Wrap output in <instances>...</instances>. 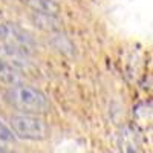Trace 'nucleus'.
<instances>
[{
    "mask_svg": "<svg viewBox=\"0 0 153 153\" xmlns=\"http://www.w3.org/2000/svg\"><path fill=\"white\" fill-rule=\"evenodd\" d=\"M5 98L12 107H16L22 113L40 115V113H46L51 107L48 97L40 89L25 83L11 86L5 92Z\"/></svg>",
    "mask_w": 153,
    "mask_h": 153,
    "instance_id": "f257e3e1",
    "label": "nucleus"
},
{
    "mask_svg": "<svg viewBox=\"0 0 153 153\" xmlns=\"http://www.w3.org/2000/svg\"><path fill=\"white\" fill-rule=\"evenodd\" d=\"M11 129L16 136L29 141H43L49 136V127L43 118L34 113H19L9 118Z\"/></svg>",
    "mask_w": 153,
    "mask_h": 153,
    "instance_id": "f03ea898",
    "label": "nucleus"
},
{
    "mask_svg": "<svg viewBox=\"0 0 153 153\" xmlns=\"http://www.w3.org/2000/svg\"><path fill=\"white\" fill-rule=\"evenodd\" d=\"M0 43L19 48L25 52H28L29 55L34 49V38L19 25L11 22L0 23Z\"/></svg>",
    "mask_w": 153,
    "mask_h": 153,
    "instance_id": "7ed1b4c3",
    "label": "nucleus"
},
{
    "mask_svg": "<svg viewBox=\"0 0 153 153\" xmlns=\"http://www.w3.org/2000/svg\"><path fill=\"white\" fill-rule=\"evenodd\" d=\"M28 57H29V54L25 52V51H22V49H19V48L0 43V58L8 61L9 65H12L14 68H17L22 72L29 68Z\"/></svg>",
    "mask_w": 153,
    "mask_h": 153,
    "instance_id": "20e7f679",
    "label": "nucleus"
},
{
    "mask_svg": "<svg viewBox=\"0 0 153 153\" xmlns=\"http://www.w3.org/2000/svg\"><path fill=\"white\" fill-rule=\"evenodd\" d=\"M118 146L121 153H139V138L136 129L130 126H126L120 132Z\"/></svg>",
    "mask_w": 153,
    "mask_h": 153,
    "instance_id": "39448f33",
    "label": "nucleus"
},
{
    "mask_svg": "<svg viewBox=\"0 0 153 153\" xmlns=\"http://www.w3.org/2000/svg\"><path fill=\"white\" fill-rule=\"evenodd\" d=\"M23 3L35 14H45L54 17H58L61 14V5L57 0H23Z\"/></svg>",
    "mask_w": 153,
    "mask_h": 153,
    "instance_id": "423d86ee",
    "label": "nucleus"
},
{
    "mask_svg": "<svg viewBox=\"0 0 153 153\" xmlns=\"http://www.w3.org/2000/svg\"><path fill=\"white\" fill-rule=\"evenodd\" d=\"M31 20L35 25V28L42 29L45 32H51V34L60 32L63 28V23L58 20V17H54V16H45V14H35V12H32Z\"/></svg>",
    "mask_w": 153,
    "mask_h": 153,
    "instance_id": "0eeeda50",
    "label": "nucleus"
},
{
    "mask_svg": "<svg viewBox=\"0 0 153 153\" xmlns=\"http://www.w3.org/2000/svg\"><path fill=\"white\" fill-rule=\"evenodd\" d=\"M0 81L8 84V86H14L23 81V75L22 71L9 65L8 61L0 58Z\"/></svg>",
    "mask_w": 153,
    "mask_h": 153,
    "instance_id": "6e6552de",
    "label": "nucleus"
},
{
    "mask_svg": "<svg viewBox=\"0 0 153 153\" xmlns=\"http://www.w3.org/2000/svg\"><path fill=\"white\" fill-rule=\"evenodd\" d=\"M57 34V32H55ZM52 46L55 49H58L60 52H63L65 55H75V45L71 42V38L66 37L65 34H57L52 37Z\"/></svg>",
    "mask_w": 153,
    "mask_h": 153,
    "instance_id": "1a4fd4ad",
    "label": "nucleus"
},
{
    "mask_svg": "<svg viewBox=\"0 0 153 153\" xmlns=\"http://www.w3.org/2000/svg\"><path fill=\"white\" fill-rule=\"evenodd\" d=\"M133 115H135V121H136V124H149L150 123V120H152V112H150V104H149V107H147V104L146 103H141V104H138L136 107H135V112H133Z\"/></svg>",
    "mask_w": 153,
    "mask_h": 153,
    "instance_id": "9d476101",
    "label": "nucleus"
},
{
    "mask_svg": "<svg viewBox=\"0 0 153 153\" xmlns=\"http://www.w3.org/2000/svg\"><path fill=\"white\" fill-rule=\"evenodd\" d=\"M0 146L12 149L16 146V135L8 126H5L2 121H0Z\"/></svg>",
    "mask_w": 153,
    "mask_h": 153,
    "instance_id": "9b49d317",
    "label": "nucleus"
},
{
    "mask_svg": "<svg viewBox=\"0 0 153 153\" xmlns=\"http://www.w3.org/2000/svg\"><path fill=\"white\" fill-rule=\"evenodd\" d=\"M0 153H14V152H12V149H8V147L0 146Z\"/></svg>",
    "mask_w": 153,
    "mask_h": 153,
    "instance_id": "f8f14e48",
    "label": "nucleus"
},
{
    "mask_svg": "<svg viewBox=\"0 0 153 153\" xmlns=\"http://www.w3.org/2000/svg\"><path fill=\"white\" fill-rule=\"evenodd\" d=\"M104 153H112V152H104Z\"/></svg>",
    "mask_w": 153,
    "mask_h": 153,
    "instance_id": "ddd939ff",
    "label": "nucleus"
}]
</instances>
